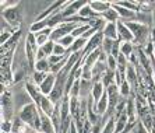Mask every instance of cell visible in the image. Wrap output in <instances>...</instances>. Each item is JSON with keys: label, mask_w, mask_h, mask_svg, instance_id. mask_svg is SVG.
I'll return each instance as SVG.
<instances>
[{"label": "cell", "mask_w": 155, "mask_h": 133, "mask_svg": "<svg viewBox=\"0 0 155 133\" xmlns=\"http://www.w3.org/2000/svg\"><path fill=\"white\" fill-rule=\"evenodd\" d=\"M53 55H56V56H66V55H69V50L66 49V48L61 46L60 43L56 42L54 49H53Z\"/></svg>", "instance_id": "83f0119b"}, {"label": "cell", "mask_w": 155, "mask_h": 133, "mask_svg": "<svg viewBox=\"0 0 155 133\" xmlns=\"http://www.w3.org/2000/svg\"><path fill=\"white\" fill-rule=\"evenodd\" d=\"M138 77H140V76H138L137 66H134V65H131V63H129L127 70H126V81L130 84V87H131L133 93L137 90V87L140 86V79H138Z\"/></svg>", "instance_id": "8992f818"}, {"label": "cell", "mask_w": 155, "mask_h": 133, "mask_svg": "<svg viewBox=\"0 0 155 133\" xmlns=\"http://www.w3.org/2000/svg\"><path fill=\"white\" fill-rule=\"evenodd\" d=\"M24 133H41V132H38V130H34V129H31V128H28V126H27V129L24 130Z\"/></svg>", "instance_id": "4dcf8cb0"}, {"label": "cell", "mask_w": 155, "mask_h": 133, "mask_svg": "<svg viewBox=\"0 0 155 133\" xmlns=\"http://www.w3.org/2000/svg\"><path fill=\"white\" fill-rule=\"evenodd\" d=\"M18 118L25 123L28 128L41 132V111L32 101L27 105H22L18 112Z\"/></svg>", "instance_id": "6da1fadb"}, {"label": "cell", "mask_w": 155, "mask_h": 133, "mask_svg": "<svg viewBox=\"0 0 155 133\" xmlns=\"http://www.w3.org/2000/svg\"><path fill=\"white\" fill-rule=\"evenodd\" d=\"M54 45H56V42H53V41H49V42H46L45 45H43V46H41V49H42L43 53H45L48 58H49V56H52V55H53Z\"/></svg>", "instance_id": "484cf974"}, {"label": "cell", "mask_w": 155, "mask_h": 133, "mask_svg": "<svg viewBox=\"0 0 155 133\" xmlns=\"http://www.w3.org/2000/svg\"><path fill=\"white\" fill-rule=\"evenodd\" d=\"M101 18L104 20L105 22H117L120 20L119 14H117V11H116L113 7H110L108 11H105L104 14L101 15Z\"/></svg>", "instance_id": "2e32d148"}, {"label": "cell", "mask_w": 155, "mask_h": 133, "mask_svg": "<svg viewBox=\"0 0 155 133\" xmlns=\"http://www.w3.org/2000/svg\"><path fill=\"white\" fill-rule=\"evenodd\" d=\"M117 32H119V41L122 42H133L134 43V35L127 27V24L122 20L117 21Z\"/></svg>", "instance_id": "52a82bcc"}, {"label": "cell", "mask_w": 155, "mask_h": 133, "mask_svg": "<svg viewBox=\"0 0 155 133\" xmlns=\"http://www.w3.org/2000/svg\"><path fill=\"white\" fill-rule=\"evenodd\" d=\"M105 93H106V88H105L104 84H102L101 81H95L94 86H92V90H91V97L95 101V104L104 97Z\"/></svg>", "instance_id": "5bb4252c"}, {"label": "cell", "mask_w": 155, "mask_h": 133, "mask_svg": "<svg viewBox=\"0 0 155 133\" xmlns=\"http://www.w3.org/2000/svg\"><path fill=\"white\" fill-rule=\"evenodd\" d=\"M74 41H76V38H74L73 35H66V36H63V38H61V39L59 41L58 43H60L61 46L66 48V49L69 50L70 48L73 46V43H74Z\"/></svg>", "instance_id": "cb8c5ba5"}, {"label": "cell", "mask_w": 155, "mask_h": 133, "mask_svg": "<svg viewBox=\"0 0 155 133\" xmlns=\"http://www.w3.org/2000/svg\"><path fill=\"white\" fill-rule=\"evenodd\" d=\"M48 28V21L45 20V21H34L32 24L29 25V32L32 34H38L41 32V31H43V29Z\"/></svg>", "instance_id": "d6986e66"}, {"label": "cell", "mask_w": 155, "mask_h": 133, "mask_svg": "<svg viewBox=\"0 0 155 133\" xmlns=\"http://www.w3.org/2000/svg\"><path fill=\"white\" fill-rule=\"evenodd\" d=\"M88 3H90L92 10H94L98 15H102L105 11H108L109 9L112 7V3H110V2H101V0H97V2H88Z\"/></svg>", "instance_id": "7c38bea8"}, {"label": "cell", "mask_w": 155, "mask_h": 133, "mask_svg": "<svg viewBox=\"0 0 155 133\" xmlns=\"http://www.w3.org/2000/svg\"><path fill=\"white\" fill-rule=\"evenodd\" d=\"M116 132V125H115V116L109 119L106 125L104 126V129H102V133H115Z\"/></svg>", "instance_id": "d4e9b609"}, {"label": "cell", "mask_w": 155, "mask_h": 133, "mask_svg": "<svg viewBox=\"0 0 155 133\" xmlns=\"http://www.w3.org/2000/svg\"><path fill=\"white\" fill-rule=\"evenodd\" d=\"M41 133H58L54 129L51 116L45 115L42 111H41Z\"/></svg>", "instance_id": "30bf717a"}, {"label": "cell", "mask_w": 155, "mask_h": 133, "mask_svg": "<svg viewBox=\"0 0 155 133\" xmlns=\"http://www.w3.org/2000/svg\"><path fill=\"white\" fill-rule=\"evenodd\" d=\"M48 74H49V73H48ZM48 74H46V73H41V72H36V70H32V76H31V77H32V80H31V81H32V83H35L36 86H41L43 80L46 79Z\"/></svg>", "instance_id": "603a6c76"}, {"label": "cell", "mask_w": 155, "mask_h": 133, "mask_svg": "<svg viewBox=\"0 0 155 133\" xmlns=\"http://www.w3.org/2000/svg\"><path fill=\"white\" fill-rule=\"evenodd\" d=\"M134 50H136V45L133 42H122L120 45V53L124 55L127 59L134 53Z\"/></svg>", "instance_id": "ac0fdd59"}, {"label": "cell", "mask_w": 155, "mask_h": 133, "mask_svg": "<svg viewBox=\"0 0 155 133\" xmlns=\"http://www.w3.org/2000/svg\"><path fill=\"white\" fill-rule=\"evenodd\" d=\"M2 20L7 22L14 31H20V24H21V11L18 9V3L15 6L2 10Z\"/></svg>", "instance_id": "3957f363"}, {"label": "cell", "mask_w": 155, "mask_h": 133, "mask_svg": "<svg viewBox=\"0 0 155 133\" xmlns=\"http://www.w3.org/2000/svg\"><path fill=\"white\" fill-rule=\"evenodd\" d=\"M102 34H104L105 38H109V39L117 41L119 39V32H117V22H106L102 29Z\"/></svg>", "instance_id": "9c48e42d"}, {"label": "cell", "mask_w": 155, "mask_h": 133, "mask_svg": "<svg viewBox=\"0 0 155 133\" xmlns=\"http://www.w3.org/2000/svg\"><path fill=\"white\" fill-rule=\"evenodd\" d=\"M25 91H27V94H28V97L31 98V101L39 108L41 101H42V98H43V94H42V91H41L39 86H36L32 81H28V83H25Z\"/></svg>", "instance_id": "5b68a950"}, {"label": "cell", "mask_w": 155, "mask_h": 133, "mask_svg": "<svg viewBox=\"0 0 155 133\" xmlns=\"http://www.w3.org/2000/svg\"><path fill=\"white\" fill-rule=\"evenodd\" d=\"M136 132H137V133H150V130H148L147 128H145V126L143 125L140 121H138L137 126H136Z\"/></svg>", "instance_id": "f546056e"}, {"label": "cell", "mask_w": 155, "mask_h": 133, "mask_svg": "<svg viewBox=\"0 0 155 133\" xmlns=\"http://www.w3.org/2000/svg\"><path fill=\"white\" fill-rule=\"evenodd\" d=\"M101 83L105 86V88H108V87L112 86V84H116L115 72H112V70H106V72L104 73V76L101 77Z\"/></svg>", "instance_id": "e0dca14e"}, {"label": "cell", "mask_w": 155, "mask_h": 133, "mask_svg": "<svg viewBox=\"0 0 155 133\" xmlns=\"http://www.w3.org/2000/svg\"><path fill=\"white\" fill-rule=\"evenodd\" d=\"M130 133H137V132H136V129H134V130H133V132H130Z\"/></svg>", "instance_id": "1f68e13d"}, {"label": "cell", "mask_w": 155, "mask_h": 133, "mask_svg": "<svg viewBox=\"0 0 155 133\" xmlns=\"http://www.w3.org/2000/svg\"><path fill=\"white\" fill-rule=\"evenodd\" d=\"M106 66H108V70L116 72V70H117V59L113 58L112 55H109V56H108V60H106Z\"/></svg>", "instance_id": "4316f807"}, {"label": "cell", "mask_w": 155, "mask_h": 133, "mask_svg": "<svg viewBox=\"0 0 155 133\" xmlns=\"http://www.w3.org/2000/svg\"><path fill=\"white\" fill-rule=\"evenodd\" d=\"M116 3L123 6V7L129 9L131 11H136V13L140 11V2H116Z\"/></svg>", "instance_id": "7402d4cb"}, {"label": "cell", "mask_w": 155, "mask_h": 133, "mask_svg": "<svg viewBox=\"0 0 155 133\" xmlns=\"http://www.w3.org/2000/svg\"><path fill=\"white\" fill-rule=\"evenodd\" d=\"M78 15H80V17H83L84 20H87L88 22H90V21H94V20H97V18L101 17V15H98L97 13L92 10V7L90 6V3H88V2H87L85 6H84V7L78 11Z\"/></svg>", "instance_id": "8fae6325"}, {"label": "cell", "mask_w": 155, "mask_h": 133, "mask_svg": "<svg viewBox=\"0 0 155 133\" xmlns=\"http://www.w3.org/2000/svg\"><path fill=\"white\" fill-rule=\"evenodd\" d=\"M85 4H87V2H84V0L69 2V3H67V6H66V7L60 11V15L64 18V20L71 18V17H74V15H78V11L81 10Z\"/></svg>", "instance_id": "277c9868"}, {"label": "cell", "mask_w": 155, "mask_h": 133, "mask_svg": "<svg viewBox=\"0 0 155 133\" xmlns=\"http://www.w3.org/2000/svg\"><path fill=\"white\" fill-rule=\"evenodd\" d=\"M13 132V122L3 121L2 122V133H11Z\"/></svg>", "instance_id": "f1b7e54d"}, {"label": "cell", "mask_w": 155, "mask_h": 133, "mask_svg": "<svg viewBox=\"0 0 155 133\" xmlns=\"http://www.w3.org/2000/svg\"><path fill=\"white\" fill-rule=\"evenodd\" d=\"M34 70L41 73H51V63H49V59H41V60H36L35 65H34Z\"/></svg>", "instance_id": "9a60e30c"}, {"label": "cell", "mask_w": 155, "mask_h": 133, "mask_svg": "<svg viewBox=\"0 0 155 133\" xmlns=\"http://www.w3.org/2000/svg\"><path fill=\"white\" fill-rule=\"evenodd\" d=\"M113 45H115V41L109 39V38H105V36H104V41H102V45H101L102 52H104V53H106L109 56V55L112 53Z\"/></svg>", "instance_id": "44dd1931"}, {"label": "cell", "mask_w": 155, "mask_h": 133, "mask_svg": "<svg viewBox=\"0 0 155 133\" xmlns=\"http://www.w3.org/2000/svg\"><path fill=\"white\" fill-rule=\"evenodd\" d=\"M126 24L134 35V45L140 48H144L150 42V39H151L152 27L145 25L138 21H127Z\"/></svg>", "instance_id": "7a4b0ae2"}, {"label": "cell", "mask_w": 155, "mask_h": 133, "mask_svg": "<svg viewBox=\"0 0 155 133\" xmlns=\"http://www.w3.org/2000/svg\"><path fill=\"white\" fill-rule=\"evenodd\" d=\"M54 108H56V104H53L52 102V100L49 97H46V95H43L42 101H41V105H39V109L45 114V115L48 116H52V114H53Z\"/></svg>", "instance_id": "4fadbf2b"}, {"label": "cell", "mask_w": 155, "mask_h": 133, "mask_svg": "<svg viewBox=\"0 0 155 133\" xmlns=\"http://www.w3.org/2000/svg\"><path fill=\"white\" fill-rule=\"evenodd\" d=\"M56 76L58 74L49 73V74L46 76V79L42 81V84L39 86V88H41V91H42L43 95H46V97L51 95V93L53 91V88H54V84H56Z\"/></svg>", "instance_id": "ba28073f"}, {"label": "cell", "mask_w": 155, "mask_h": 133, "mask_svg": "<svg viewBox=\"0 0 155 133\" xmlns=\"http://www.w3.org/2000/svg\"><path fill=\"white\" fill-rule=\"evenodd\" d=\"M119 91H120V97L123 100H129L131 97V94H133V90H131V87H130V84L127 81H123L122 86L119 87Z\"/></svg>", "instance_id": "ffe728a7"}]
</instances>
